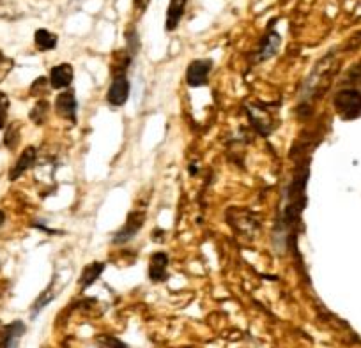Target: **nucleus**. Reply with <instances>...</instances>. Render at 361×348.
Wrapping results in <instances>:
<instances>
[{"label":"nucleus","mask_w":361,"mask_h":348,"mask_svg":"<svg viewBox=\"0 0 361 348\" xmlns=\"http://www.w3.org/2000/svg\"><path fill=\"white\" fill-rule=\"evenodd\" d=\"M335 110L345 120H353L361 115V92L360 90H342L335 96Z\"/></svg>","instance_id":"1"},{"label":"nucleus","mask_w":361,"mask_h":348,"mask_svg":"<svg viewBox=\"0 0 361 348\" xmlns=\"http://www.w3.org/2000/svg\"><path fill=\"white\" fill-rule=\"evenodd\" d=\"M130 97V82L126 78V73L123 75H114L112 83L109 87V92H106V101H109L110 106L119 108Z\"/></svg>","instance_id":"2"},{"label":"nucleus","mask_w":361,"mask_h":348,"mask_svg":"<svg viewBox=\"0 0 361 348\" xmlns=\"http://www.w3.org/2000/svg\"><path fill=\"white\" fill-rule=\"evenodd\" d=\"M144 223H145L144 212H138V211L130 212V216H128L124 226L119 230V232H117L116 237H114V244H126V242H130L131 239H133L135 235L140 232V228L144 226Z\"/></svg>","instance_id":"3"},{"label":"nucleus","mask_w":361,"mask_h":348,"mask_svg":"<svg viewBox=\"0 0 361 348\" xmlns=\"http://www.w3.org/2000/svg\"><path fill=\"white\" fill-rule=\"evenodd\" d=\"M76 97L73 94V90H64L57 96L55 99V111L61 119L69 120V123H76Z\"/></svg>","instance_id":"4"},{"label":"nucleus","mask_w":361,"mask_h":348,"mask_svg":"<svg viewBox=\"0 0 361 348\" xmlns=\"http://www.w3.org/2000/svg\"><path fill=\"white\" fill-rule=\"evenodd\" d=\"M211 61H193L186 71V82L190 87H202L207 83L211 73Z\"/></svg>","instance_id":"5"},{"label":"nucleus","mask_w":361,"mask_h":348,"mask_svg":"<svg viewBox=\"0 0 361 348\" xmlns=\"http://www.w3.org/2000/svg\"><path fill=\"white\" fill-rule=\"evenodd\" d=\"M73 82L71 64H59L50 71V85L54 89H68Z\"/></svg>","instance_id":"6"},{"label":"nucleus","mask_w":361,"mask_h":348,"mask_svg":"<svg viewBox=\"0 0 361 348\" xmlns=\"http://www.w3.org/2000/svg\"><path fill=\"white\" fill-rule=\"evenodd\" d=\"M166 267H169V256L165 253H154L149 263V278L154 283H161L166 280Z\"/></svg>","instance_id":"7"},{"label":"nucleus","mask_w":361,"mask_h":348,"mask_svg":"<svg viewBox=\"0 0 361 348\" xmlns=\"http://www.w3.org/2000/svg\"><path fill=\"white\" fill-rule=\"evenodd\" d=\"M186 2L188 0H170L169 9H166V22H165V29L169 32L177 29L179 25L180 18L185 15V8H186Z\"/></svg>","instance_id":"8"},{"label":"nucleus","mask_w":361,"mask_h":348,"mask_svg":"<svg viewBox=\"0 0 361 348\" xmlns=\"http://www.w3.org/2000/svg\"><path fill=\"white\" fill-rule=\"evenodd\" d=\"M25 333V325L22 322H13L8 325L0 336V348H16L20 337Z\"/></svg>","instance_id":"9"},{"label":"nucleus","mask_w":361,"mask_h":348,"mask_svg":"<svg viewBox=\"0 0 361 348\" xmlns=\"http://www.w3.org/2000/svg\"><path fill=\"white\" fill-rule=\"evenodd\" d=\"M34 161H36V149L27 147L25 151L22 152V156L18 158V161L15 163V166L11 168V172H9V179L11 180L18 179L22 173H25L27 170L34 165Z\"/></svg>","instance_id":"10"},{"label":"nucleus","mask_w":361,"mask_h":348,"mask_svg":"<svg viewBox=\"0 0 361 348\" xmlns=\"http://www.w3.org/2000/svg\"><path fill=\"white\" fill-rule=\"evenodd\" d=\"M279 46H280V36L276 32H269L266 36V39L262 41V44H260L259 51H257L255 61L257 62L267 61V58L273 57V55L276 54Z\"/></svg>","instance_id":"11"},{"label":"nucleus","mask_w":361,"mask_h":348,"mask_svg":"<svg viewBox=\"0 0 361 348\" xmlns=\"http://www.w3.org/2000/svg\"><path fill=\"white\" fill-rule=\"evenodd\" d=\"M103 271H105V263H102V262L89 263V266H85V269L82 271V276H80L78 285L82 288H89L90 285L96 283V280L102 276Z\"/></svg>","instance_id":"12"},{"label":"nucleus","mask_w":361,"mask_h":348,"mask_svg":"<svg viewBox=\"0 0 361 348\" xmlns=\"http://www.w3.org/2000/svg\"><path fill=\"white\" fill-rule=\"evenodd\" d=\"M34 43H36V46L39 48L41 51H48L51 50V48L57 46V36L48 32L47 29H39L36 32V36H34Z\"/></svg>","instance_id":"13"},{"label":"nucleus","mask_w":361,"mask_h":348,"mask_svg":"<svg viewBox=\"0 0 361 348\" xmlns=\"http://www.w3.org/2000/svg\"><path fill=\"white\" fill-rule=\"evenodd\" d=\"M54 297H55V290H54V283H51L50 287H48L47 290H44L43 294H41V297L37 299V301H36V304H34V309H32V311H34V315H36L37 311H41V309H43L44 306H47L48 302H50L51 299H54Z\"/></svg>","instance_id":"14"},{"label":"nucleus","mask_w":361,"mask_h":348,"mask_svg":"<svg viewBox=\"0 0 361 348\" xmlns=\"http://www.w3.org/2000/svg\"><path fill=\"white\" fill-rule=\"evenodd\" d=\"M9 113V97L4 92H0V130H4L8 124Z\"/></svg>","instance_id":"15"},{"label":"nucleus","mask_w":361,"mask_h":348,"mask_svg":"<svg viewBox=\"0 0 361 348\" xmlns=\"http://www.w3.org/2000/svg\"><path fill=\"white\" fill-rule=\"evenodd\" d=\"M98 344L102 348H128L126 344L121 343L117 337H112V336H102L98 337Z\"/></svg>","instance_id":"16"},{"label":"nucleus","mask_w":361,"mask_h":348,"mask_svg":"<svg viewBox=\"0 0 361 348\" xmlns=\"http://www.w3.org/2000/svg\"><path fill=\"white\" fill-rule=\"evenodd\" d=\"M13 69V61L11 58L6 57L2 51H0V82L9 75V71Z\"/></svg>","instance_id":"17"},{"label":"nucleus","mask_w":361,"mask_h":348,"mask_svg":"<svg viewBox=\"0 0 361 348\" xmlns=\"http://www.w3.org/2000/svg\"><path fill=\"white\" fill-rule=\"evenodd\" d=\"M6 145H8L9 149H15L16 142H18V130H16V126H11L8 130V133H6Z\"/></svg>","instance_id":"18"},{"label":"nucleus","mask_w":361,"mask_h":348,"mask_svg":"<svg viewBox=\"0 0 361 348\" xmlns=\"http://www.w3.org/2000/svg\"><path fill=\"white\" fill-rule=\"evenodd\" d=\"M128 44H130V51H131V55H135L137 54V50H138V39H137V34H135V30L133 29H130L128 30Z\"/></svg>","instance_id":"19"},{"label":"nucleus","mask_w":361,"mask_h":348,"mask_svg":"<svg viewBox=\"0 0 361 348\" xmlns=\"http://www.w3.org/2000/svg\"><path fill=\"white\" fill-rule=\"evenodd\" d=\"M149 6V0H133V8H135V15L142 16L145 13Z\"/></svg>","instance_id":"20"},{"label":"nucleus","mask_w":361,"mask_h":348,"mask_svg":"<svg viewBox=\"0 0 361 348\" xmlns=\"http://www.w3.org/2000/svg\"><path fill=\"white\" fill-rule=\"evenodd\" d=\"M4 219H6V216H4V212L0 211V226L4 225Z\"/></svg>","instance_id":"21"}]
</instances>
